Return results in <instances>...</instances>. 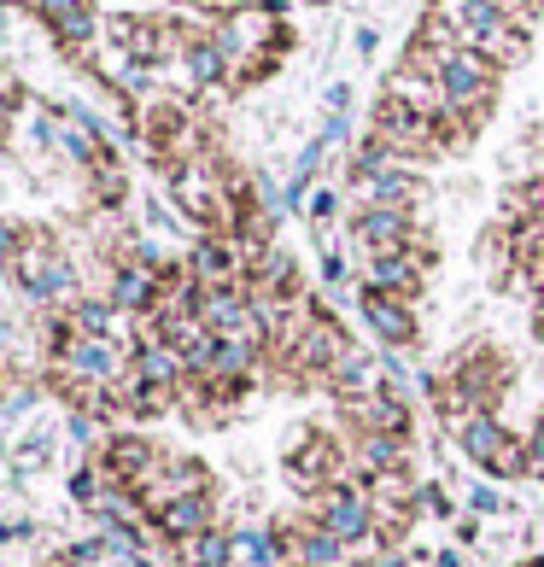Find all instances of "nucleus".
I'll return each mask as SVG.
<instances>
[{
    "label": "nucleus",
    "instance_id": "obj_1",
    "mask_svg": "<svg viewBox=\"0 0 544 567\" xmlns=\"http://www.w3.org/2000/svg\"><path fill=\"white\" fill-rule=\"evenodd\" d=\"M439 24H451L456 35V48H474V53H486L497 71H515L521 59H527V30H515L504 7H492V0H433L428 7Z\"/></svg>",
    "mask_w": 544,
    "mask_h": 567
},
{
    "label": "nucleus",
    "instance_id": "obj_2",
    "mask_svg": "<svg viewBox=\"0 0 544 567\" xmlns=\"http://www.w3.org/2000/svg\"><path fill=\"white\" fill-rule=\"evenodd\" d=\"M7 276H12V287L24 292L30 305H59V299L71 305V292H76V269H71L65 246H59L48 228H30V240L7 264Z\"/></svg>",
    "mask_w": 544,
    "mask_h": 567
},
{
    "label": "nucleus",
    "instance_id": "obj_3",
    "mask_svg": "<svg viewBox=\"0 0 544 567\" xmlns=\"http://www.w3.org/2000/svg\"><path fill=\"white\" fill-rule=\"evenodd\" d=\"M187 41H194V30L171 24V18H153V12H117L106 24V48L130 53L135 65H153V71H164L171 59H182Z\"/></svg>",
    "mask_w": 544,
    "mask_h": 567
},
{
    "label": "nucleus",
    "instance_id": "obj_4",
    "mask_svg": "<svg viewBox=\"0 0 544 567\" xmlns=\"http://www.w3.org/2000/svg\"><path fill=\"white\" fill-rule=\"evenodd\" d=\"M439 381H456V386H463V398L474 404V415H497V404H504V392H510V357L497 351V346H463V351L445 357Z\"/></svg>",
    "mask_w": 544,
    "mask_h": 567
},
{
    "label": "nucleus",
    "instance_id": "obj_5",
    "mask_svg": "<svg viewBox=\"0 0 544 567\" xmlns=\"http://www.w3.org/2000/svg\"><path fill=\"white\" fill-rule=\"evenodd\" d=\"M369 135H381L399 158H433V153H445V146H456V135H451L439 117L410 112L404 100H392V94H381V106H374V130H369Z\"/></svg>",
    "mask_w": 544,
    "mask_h": 567
},
{
    "label": "nucleus",
    "instance_id": "obj_6",
    "mask_svg": "<svg viewBox=\"0 0 544 567\" xmlns=\"http://www.w3.org/2000/svg\"><path fill=\"white\" fill-rule=\"evenodd\" d=\"M310 520H317L322 533H333L340 544H351V550H363V544H374V497L363 480H351V486H328L322 497H310Z\"/></svg>",
    "mask_w": 544,
    "mask_h": 567
},
{
    "label": "nucleus",
    "instance_id": "obj_7",
    "mask_svg": "<svg viewBox=\"0 0 544 567\" xmlns=\"http://www.w3.org/2000/svg\"><path fill=\"white\" fill-rule=\"evenodd\" d=\"M94 462H100V474H106L117 492H141L146 480L158 474L164 451H153V439H146V433H112L106 445L94 451Z\"/></svg>",
    "mask_w": 544,
    "mask_h": 567
},
{
    "label": "nucleus",
    "instance_id": "obj_8",
    "mask_svg": "<svg viewBox=\"0 0 544 567\" xmlns=\"http://www.w3.org/2000/svg\"><path fill=\"white\" fill-rule=\"evenodd\" d=\"M205 492H212V468H205L199 456H164V462H158V474L146 480L135 497H141V509L153 515V509H164V503L205 497Z\"/></svg>",
    "mask_w": 544,
    "mask_h": 567
},
{
    "label": "nucleus",
    "instance_id": "obj_9",
    "mask_svg": "<svg viewBox=\"0 0 544 567\" xmlns=\"http://www.w3.org/2000/svg\"><path fill=\"white\" fill-rule=\"evenodd\" d=\"M24 7H30L59 41H65L71 53H89V48H94V35H100V7H94V0H24Z\"/></svg>",
    "mask_w": 544,
    "mask_h": 567
},
{
    "label": "nucleus",
    "instance_id": "obj_10",
    "mask_svg": "<svg viewBox=\"0 0 544 567\" xmlns=\"http://www.w3.org/2000/svg\"><path fill=\"white\" fill-rule=\"evenodd\" d=\"M217 527V503H212V492L205 497H182V503H164V509H153L146 515V533L153 538H164V544H194L199 533H212Z\"/></svg>",
    "mask_w": 544,
    "mask_h": 567
},
{
    "label": "nucleus",
    "instance_id": "obj_11",
    "mask_svg": "<svg viewBox=\"0 0 544 567\" xmlns=\"http://www.w3.org/2000/svg\"><path fill=\"white\" fill-rule=\"evenodd\" d=\"M158 292H164V276H158V269H146V264H117L112 269V287H106V299L123 310V317H153V310H158Z\"/></svg>",
    "mask_w": 544,
    "mask_h": 567
},
{
    "label": "nucleus",
    "instance_id": "obj_12",
    "mask_svg": "<svg viewBox=\"0 0 544 567\" xmlns=\"http://www.w3.org/2000/svg\"><path fill=\"white\" fill-rule=\"evenodd\" d=\"M363 287L369 292H392V299H422V287H428V264L422 258H410V251H387V258H369L363 269Z\"/></svg>",
    "mask_w": 544,
    "mask_h": 567
},
{
    "label": "nucleus",
    "instance_id": "obj_13",
    "mask_svg": "<svg viewBox=\"0 0 544 567\" xmlns=\"http://www.w3.org/2000/svg\"><path fill=\"white\" fill-rule=\"evenodd\" d=\"M415 212H358V223H351V240H358L369 258H387V251H404L410 235H415Z\"/></svg>",
    "mask_w": 544,
    "mask_h": 567
},
{
    "label": "nucleus",
    "instance_id": "obj_14",
    "mask_svg": "<svg viewBox=\"0 0 544 567\" xmlns=\"http://www.w3.org/2000/svg\"><path fill=\"white\" fill-rule=\"evenodd\" d=\"M346 415H351L358 433H387V439H410V427H415L404 392H392V386H381L374 398H358V404H346Z\"/></svg>",
    "mask_w": 544,
    "mask_h": 567
},
{
    "label": "nucleus",
    "instance_id": "obj_15",
    "mask_svg": "<svg viewBox=\"0 0 544 567\" xmlns=\"http://www.w3.org/2000/svg\"><path fill=\"white\" fill-rule=\"evenodd\" d=\"M358 305H363L369 328L381 333L392 351L415 346V305H410V299H392V292H369V287H363V292H358Z\"/></svg>",
    "mask_w": 544,
    "mask_h": 567
},
{
    "label": "nucleus",
    "instance_id": "obj_16",
    "mask_svg": "<svg viewBox=\"0 0 544 567\" xmlns=\"http://www.w3.org/2000/svg\"><path fill=\"white\" fill-rule=\"evenodd\" d=\"M287 544H292V561H299V567H346V561H358V556H351V544H340V538H333V533H322L317 527V520H287Z\"/></svg>",
    "mask_w": 544,
    "mask_h": 567
},
{
    "label": "nucleus",
    "instance_id": "obj_17",
    "mask_svg": "<svg viewBox=\"0 0 544 567\" xmlns=\"http://www.w3.org/2000/svg\"><path fill=\"white\" fill-rule=\"evenodd\" d=\"M351 194H358V212H415V176L404 171V164L351 182Z\"/></svg>",
    "mask_w": 544,
    "mask_h": 567
},
{
    "label": "nucleus",
    "instance_id": "obj_18",
    "mask_svg": "<svg viewBox=\"0 0 544 567\" xmlns=\"http://www.w3.org/2000/svg\"><path fill=\"white\" fill-rule=\"evenodd\" d=\"M130 369L141 374V381L171 386V392H182V381H187V357L171 340H135L130 346Z\"/></svg>",
    "mask_w": 544,
    "mask_h": 567
},
{
    "label": "nucleus",
    "instance_id": "obj_19",
    "mask_svg": "<svg viewBox=\"0 0 544 567\" xmlns=\"http://www.w3.org/2000/svg\"><path fill=\"white\" fill-rule=\"evenodd\" d=\"M182 71H187L194 89H223V82L235 76V59L223 53V41L212 30H194V41L182 48Z\"/></svg>",
    "mask_w": 544,
    "mask_h": 567
},
{
    "label": "nucleus",
    "instance_id": "obj_20",
    "mask_svg": "<svg viewBox=\"0 0 544 567\" xmlns=\"http://www.w3.org/2000/svg\"><path fill=\"white\" fill-rule=\"evenodd\" d=\"M322 386L340 398V404H358V398H374V392L387 386V369H374L363 351H346L340 363L328 369V381H322Z\"/></svg>",
    "mask_w": 544,
    "mask_h": 567
},
{
    "label": "nucleus",
    "instance_id": "obj_21",
    "mask_svg": "<svg viewBox=\"0 0 544 567\" xmlns=\"http://www.w3.org/2000/svg\"><path fill=\"white\" fill-rule=\"evenodd\" d=\"M351 462H358L363 480H374V474H399V468H410V439L358 433V439H351Z\"/></svg>",
    "mask_w": 544,
    "mask_h": 567
},
{
    "label": "nucleus",
    "instance_id": "obj_22",
    "mask_svg": "<svg viewBox=\"0 0 544 567\" xmlns=\"http://www.w3.org/2000/svg\"><path fill=\"white\" fill-rule=\"evenodd\" d=\"M510 439L515 433L497 422V415H474V422H463V451H469V462H480V468H492L497 451H504Z\"/></svg>",
    "mask_w": 544,
    "mask_h": 567
},
{
    "label": "nucleus",
    "instance_id": "obj_23",
    "mask_svg": "<svg viewBox=\"0 0 544 567\" xmlns=\"http://www.w3.org/2000/svg\"><path fill=\"white\" fill-rule=\"evenodd\" d=\"M89 182H94V199H100V205H112V212H117L123 199H130V176H123V164H117L112 153L89 171Z\"/></svg>",
    "mask_w": 544,
    "mask_h": 567
},
{
    "label": "nucleus",
    "instance_id": "obj_24",
    "mask_svg": "<svg viewBox=\"0 0 544 567\" xmlns=\"http://www.w3.org/2000/svg\"><path fill=\"white\" fill-rule=\"evenodd\" d=\"M228 538H235V533H223V527L199 533L194 544H182V561L187 567H228Z\"/></svg>",
    "mask_w": 544,
    "mask_h": 567
},
{
    "label": "nucleus",
    "instance_id": "obj_25",
    "mask_svg": "<svg viewBox=\"0 0 544 567\" xmlns=\"http://www.w3.org/2000/svg\"><path fill=\"white\" fill-rule=\"evenodd\" d=\"M486 474H497V480H521V474H533V456H527V439H510L504 451H497V462Z\"/></svg>",
    "mask_w": 544,
    "mask_h": 567
},
{
    "label": "nucleus",
    "instance_id": "obj_26",
    "mask_svg": "<svg viewBox=\"0 0 544 567\" xmlns=\"http://www.w3.org/2000/svg\"><path fill=\"white\" fill-rule=\"evenodd\" d=\"M100 486H112V480L100 474V462H82V468L71 474V486H65V492H71L76 503H94V492H100Z\"/></svg>",
    "mask_w": 544,
    "mask_h": 567
},
{
    "label": "nucleus",
    "instance_id": "obj_27",
    "mask_svg": "<svg viewBox=\"0 0 544 567\" xmlns=\"http://www.w3.org/2000/svg\"><path fill=\"white\" fill-rule=\"evenodd\" d=\"M24 240H30V228L24 223H12V217H0V269H7L18 251H24Z\"/></svg>",
    "mask_w": 544,
    "mask_h": 567
},
{
    "label": "nucleus",
    "instance_id": "obj_28",
    "mask_svg": "<svg viewBox=\"0 0 544 567\" xmlns=\"http://www.w3.org/2000/svg\"><path fill=\"white\" fill-rule=\"evenodd\" d=\"M18 112H24V89H18V76L0 71V130H7Z\"/></svg>",
    "mask_w": 544,
    "mask_h": 567
},
{
    "label": "nucleus",
    "instance_id": "obj_29",
    "mask_svg": "<svg viewBox=\"0 0 544 567\" xmlns=\"http://www.w3.org/2000/svg\"><path fill=\"white\" fill-rule=\"evenodd\" d=\"M415 515H439V520H445V515H451V497H445V492H433V486H428V492H415Z\"/></svg>",
    "mask_w": 544,
    "mask_h": 567
},
{
    "label": "nucleus",
    "instance_id": "obj_30",
    "mask_svg": "<svg viewBox=\"0 0 544 567\" xmlns=\"http://www.w3.org/2000/svg\"><path fill=\"white\" fill-rule=\"evenodd\" d=\"M333 212H340V194H333V187H322V194H310V217H317V223H328Z\"/></svg>",
    "mask_w": 544,
    "mask_h": 567
},
{
    "label": "nucleus",
    "instance_id": "obj_31",
    "mask_svg": "<svg viewBox=\"0 0 544 567\" xmlns=\"http://www.w3.org/2000/svg\"><path fill=\"white\" fill-rule=\"evenodd\" d=\"M469 509H474V515H497V509H504V497H497L492 486H474V497H469Z\"/></svg>",
    "mask_w": 544,
    "mask_h": 567
},
{
    "label": "nucleus",
    "instance_id": "obj_32",
    "mask_svg": "<svg viewBox=\"0 0 544 567\" xmlns=\"http://www.w3.org/2000/svg\"><path fill=\"white\" fill-rule=\"evenodd\" d=\"M527 456H533V474H544V415H538L533 433H527Z\"/></svg>",
    "mask_w": 544,
    "mask_h": 567
},
{
    "label": "nucleus",
    "instance_id": "obj_33",
    "mask_svg": "<svg viewBox=\"0 0 544 567\" xmlns=\"http://www.w3.org/2000/svg\"><path fill=\"white\" fill-rule=\"evenodd\" d=\"M346 106H351V89H346V82H333V89H328V117L346 112Z\"/></svg>",
    "mask_w": 544,
    "mask_h": 567
},
{
    "label": "nucleus",
    "instance_id": "obj_34",
    "mask_svg": "<svg viewBox=\"0 0 544 567\" xmlns=\"http://www.w3.org/2000/svg\"><path fill=\"white\" fill-rule=\"evenodd\" d=\"M322 276L328 281H346V258H340V251H328V258H322Z\"/></svg>",
    "mask_w": 544,
    "mask_h": 567
},
{
    "label": "nucleus",
    "instance_id": "obj_35",
    "mask_svg": "<svg viewBox=\"0 0 544 567\" xmlns=\"http://www.w3.org/2000/svg\"><path fill=\"white\" fill-rule=\"evenodd\" d=\"M374 48H381V35H374V30H358V53H363V59H369V53H374Z\"/></svg>",
    "mask_w": 544,
    "mask_h": 567
},
{
    "label": "nucleus",
    "instance_id": "obj_36",
    "mask_svg": "<svg viewBox=\"0 0 544 567\" xmlns=\"http://www.w3.org/2000/svg\"><path fill=\"white\" fill-rule=\"evenodd\" d=\"M287 7H292V0H264V12H269V18H281Z\"/></svg>",
    "mask_w": 544,
    "mask_h": 567
},
{
    "label": "nucleus",
    "instance_id": "obj_37",
    "mask_svg": "<svg viewBox=\"0 0 544 567\" xmlns=\"http://www.w3.org/2000/svg\"><path fill=\"white\" fill-rule=\"evenodd\" d=\"M433 567H463V561H456V556H439V561H433Z\"/></svg>",
    "mask_w": 544,
    "mask_h": 567
},
{
    "label": "nucleus",
    "instance_id": "obj_38",
    "mask_svg": "<svg viewBox=\"0 0 544 567\" xmlns=\"http://www.w3.org/2000/svg\"><path fill=\"white\" fill-rule=\"evenodd\" d=\"M59 567H89V561H76V556H65V561H59Z\"/></svg>",
    "mask_w": 544,
    "mask_h": 567
},
{
    "label": "nucleus",
    "instance_id": "obj_39",
    "mask_svg": "<svg viewBox=\"0 0 544 567\" xmlns=\"http://www.w3.org/2000/svg\"><path fill=\"white\" fill-rule=\"evenodd\" d=\"M135 567H146V561H141V556H135Z\"/></svg>",
    "mask_w": 544,
    "mask_h": 567
},
{
    "label": "nucleus",
    "instance_id": "obj_40",
    "mask_svg": "<svg viewBox=\"0 0 544 567\" xmlns=\"http://www.w3.org/2000/svg\"><path fill=\"white\" fill-rule=\"evenodd\" d=\"M492 7H497V0H492Z\"/></svg>",
    "mask_w": 544,
    "mask_h": 567
}]
</instances>
